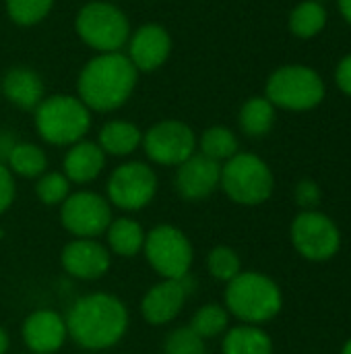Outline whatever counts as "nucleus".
<instances>
[{
	"label": "nucleus",
	"mask_w": 351,
	"mask_h": 354,
	"mask_svg": "<svg viewBox=\"0 0 351 354\" xmlns=\"http://www.w3.org/2000/svg\"><path fill=\"white\" fill-rule=\"evenodd\" d=\"M335 81H337V87L343 93L351 95V54L339 62V66L335 71Z\"/></svg>",
	"instance_id": "obj_34"
},
{
	"label": "nucleus",
	"mask_w": 351,
	"mask_h": 354,
	"mask_svg": "<svg viewBox=\"0 0 351 354\" xmlns=\"http://www.w3.org/2000/svg\"><path fill=\"white\" fill-rule=\"evenodd\" d=\"M35 193L43 205H62L70 195V180L64 172H43L37 180Z\"/></svg>",
	"instance_id": "obj_29"
},
{
	"label": "nucleus",
	"mask_w": 351,
	"mask_h": 354,
	"mask_svg": "<svg viewBox=\"0 0 351 354\" xmlns=\"http://www.w3.org/2000/svg\"><path fill=\"white\" fill-rule=\"evenodd\" d=\"M292 243L302 257L310 261H325L339 251L341 234L329 216L308 209L294 220Z\"/></svg>",
	"instance_id": "obj_11"
},
{
	"label": "nucleus",
	"mask_w": 351,
	"mask_h": 354,
	"mask_svg": "<svg viewBox=\"0 0 351 354\" xmlns=\"http://www.w3.org/2000/svg\"><path fill=\"white\" fill-rule=\"evenodd\" d=\"M137 85V68L120 52L99 54L85 64L79 75V100L97 112L120 108Z\"/></svg>",
	"instance_id": "obj_2"
},
{
	"label": "nucleus",
	"mask_w": 351,
	"mask_h": 354,
	"mask_svg": "<svg viewBox=\"0 0 351 354\" xmlns=\"http://www.w3.org/2000/svg\"><path fill=\"white\" fill-rule=\"evenodd\" d=\"M110 249L120 257H134L139 251H143L145 245V230L139 222L130 218H118L112 220V224L106 230Z\"/></svg>",
	"instance_id": "obj_22"
},
{
	"label": "nucleus",
	"mask_w": 351,
	"mask_h": 354,
	"mask_svg": "<svg viewBox=\"0 0 351 354\" xmlns=\"http://www.w3.org/2000/svg\"><path fill=\"white\" fill-rule=\"evenodd\" d=\"M221 189L240 205L265 203L273 193V174L254 153H236L221 166Z\"/></svg>",
	"instance_id": "obj_5"
},
{
	"label": "nucleus",
	"mask_w": 351,
	"mask_h": 354,
	"mask_svg": "<svg viewBox=\"0 0 351 354\" xmlns=\"http://www.w3.org/2000/svg\"><path fill=\"white\" fill-rule=\"evenodd\" d=\"M317 2H319V0H317Z\"/></svg>",
	"instance_id": "obj_39"
},
{
	"label": "nucleus",
	"mask_w": 351,
	"mask_h": 354,
	"mask_svg": "<svg viewBox=\"0 0 351 354\" xmlns=\"http://www.w3.org/2000/svg\"><path fill=\"white\" fill-rule=\"evenodd\" d=\"M223 354H271L273 342L259 326H238L230 330L221 344Z\"/></svg>",
	"instance_id": "obj_20"
},
{
	"label": "nucleus",
	"mask_w": 351,
	"mask_h": 354,
	"mask_svg": "<svg viewBox=\"0 0 351 354\" xmlns=\"http://www.w3.org/2000/svg\"><path fill=\"white\" fill-rule=\"evenodd\" d=\"M201 153L213 162H228L238 153V139L228 127H211L201 137Z\"/></svg>",
	"instance_id": "obj_26"
},
{
	"label": "nucleus",
	"mask_w": 351,
	"mask_h": 354,
	"mask_svg": "<svg viewBox=\"0 0 351 354\" xmlns=\"http://www.w3.org/2000/svg\"><path fill=\"white\" fill-rule=\"evenodd\" d=\"M64 272L79 280H97L108 274L112 257L110 251L95 239H74L60 255Z\"/></svg>",
	"instance_id": "obj_15"
},
{
	"label": "nucleus",
	"mask_w": 351,
	"mask_h": 354,
	"mask_svg": "<svg viewBox=\"0 0 351 354\" xmlns=\"http://www.w3.org/2000/svg\"><path fill=\"white\" fill-rule=\"evenodd\" d=\"M54 0H6V10L17 25H35L50 12Z\"/></svg>",
	"instance_id": "obj_30"
},
{
	"label": "nucleus",
	"mask_w": 351,
	"mask_h": 354,
	"mask_svg": "<svg viewBox=\"0 0 351 354\" xmlns=\"http://www.w3.org/2000/svg\"><path fill=\"white\" fill-rule=\"evenodd\" d=\"M68 338L66 322L52 309L33 311L23 322V342L31 354H54Z\"/></svg>",
	"instance_id": "obj_16"
},
{
	"label": "nucleus",
	"mask_w": 351,
	"mask_h": 354,
	"mask_svg": "<svg viewBox=\"0 0 351 354\" xmlns=\"http://www.w3.org/2000/svg\"><path fill=\"white\" fill-rule=\"evenodd\" d=\"M14 174L6 164H0V214H4L14 201Z\"/></svg>",
	"instance_id": "obj_33"
},
{
	"label": "nucleus",
	"mask_w": 351,
	"mask_h": 354,
	"mask_svg": "<svg viewBox=\"0 0 351 354\" xmlns=\"http://www.w3.org/2000/svg\"><path fill=\"white\" fill-rule=\"evenodd\" d=\"M296 201L300 207H304V212L314 209L321 201V189L314 180H302L296 187Z\"/></svg>",
	"instance_id": "obj_32"
},
{
	"label": "nucleus",
	"mask_w": 351,
	"mask_h": 354,
	"mask_svg": "<svg viewBox=\"0 0 351 354\" xmlns=\"http://www.w3.org/2000/svg\"><path fill=\"white\" fill-rule=\"evenodd\" d=\"M17 143L19 141L14 139L12 133H8V131L0 133V164H6V160H8V156H10V151L14 149Z\"/></svg>",
	"instance_id": "obj_35"
},
{
	"label": "nucleus",
	"mask_w": 351,
	"mask_h": 354,
	"mask_svg": "<svg viewBox=\"0 0 351 354\" xmlns=\"http://www.w3.org/2000/svg\"><path fill=\"white\" fill-rule=\"evenodd\" d=\"M157 193V176L143 162H126L118 166L108 180V201L124 212H139L153 201Z\"/></svg>",
	"instance_id": "obj_9"
},
{
	"label": "nucleus",
	"mask_w": 351,
	"mask_h": 354,
	"mask_svg": "<svg viewBox=\"0 0 351 354\" xmlns=\"http://www.w3.org/2000/svg\"><path fill=\"white\" fill-rule=\"evenodd\" d=\"M228 324H230V313H228V309H223L221 305L209 303V305L201 307V309L192 315L188 328H190L197 336H201L203 340H209V338H215V336L223 334L225 328H228Z\"/></svg>",
	"instance_id": "obj_27"
},
{
	"label": "nucleus",
	"mask_w": 351,
	"mask_h": 354,
	"mask_svg": "<svg viewBox=\"0 0 351 354\" xmlns=\"http://www.w3.org/2000/svg\"><path fill=\"white\" fill-rule=\"evenodd\" d=\"M143 251L149 266L163 280H180L190 274L194 251L188 236L176 226H155L149 234H145Z\"/></svg>",
	"instance_id": "obj_8"
},
{
	"label": "nucleus",
	"mask_w": 351,
	"mask_h": 354,
	"mask_svg": "<svg viewBox=\"0 0 351 354\" xmlns=\"http://www.w3.org/2000/svg\"><path fill=\"white\" fill-rule=\"evenodd\" d=\"M39 137L52 145H74L91 127L89 108L72 95H52L35 108Z\"/></svg>",
	"instance_id": "obj_4"
},
{
	"label": "nucleus",
	"mask_w": 351,
	"mask_h": 354,
	"mask_svg": "<svg viewBox=\"0 0 351 354\" xmlns=\"http://www.w3.org/2000/svg\"><path fill=\"white\" fill-rule=\"evenodd\" d=\"M163 351L166 354H207V346L190 328H178L168 336Z\"/></svg>",
	"instance_id": "obj_31"
},
{
	"label": "nucleus",
	"mask_w": 351,
	"mask_h": 354,
	"mask_svg": "<svg viewBox=\"0 0 351 354\" xmlns=\"http://www.w3.org/2000/svg\"><path fill=\"white\" fill-rule=\"evenodd\" d=\"M79 37L99 54L120 52L126 44L130 25L126 15L110 2H89L77 15Z\"/></svg>",
	"instance_id": "obj_6"
},
{
	"label": "nucleus",
	"mask_w": 351,
	"mask_h": 354,
	"mask_svg": "<svg viewBox=\"0 0 351 354\" xmlns=\"http://www.w3.org/2000/svg\"><path fill=\"white\" fill-rule=\"evenodd\" d=\"M281 305L283 299L279 286L259 272H240L232 282H228V313L236 315L238 319L250 326L271 322L281 311Z\"/></svg>",
	"instance_id": "obj_3"
},
{
	"label": "nucleus",
	"mask_w": 351,
	"mask_h": 354,
	"mask_svg": "<svg viewBox=\"0 0 351 354\" xmlns=\"http://www.w3.org/2000/svg\"><path fill=\"white\" fill-rule=\"evenodd\" d=\"M192 292L190 276L180 280H161L147 290L141 303V313L151 326H166L178 317L188 295Z\"/></svg>",
	"instance_id": "obj_13"
},
{
	"label": "nucleus",
	"mask_w": 351,
	"mask_h": 354,
	"mask_svg": "<svg viewBox=\"0 0 351 354\" xmlns=\"http://www.w3.org/2000/svg\"><path fill=\"white\" fill-rule=\"evenodd\" d=\"M68 336L87 351H106L118 344L128 330V311L120 299L93 292L72 303L66 317Z\"/></svg>",
	"instance_id": "obj_1"
},
{
	"label": "nucleus",
	"mask_w": 351,
	"mask_h": 354,
	"mask_svg": "<svg viewBox=\"0 0 351 354\" xmlns=\"http://www.w3.org/2000/svg\"><path fill=\"white\" fill-rule=\"evenodd\" d=\"M327 23V12L317 0H304L300 2L290 17V29L298 37H314Z\"/></svg>",
	"instance_id": "obj_25"
},
{
	"label": "nucleus",
	"mask_w": 351,
	"mask_h": 354,
	"mask_svg": "<svg viewBox=\"0 0 351 354\" xmlns=\"http://www.w3.org/2000/svg\"><path fill=\"white\" fill-rule=\"evenodd\" d=\"M325 97V83L317 71L300 64L277 68L267 81V100L285 110H310Z\"/></svg>",
	"instance_id": "obj_7"
},
{
	"label": "nucleus",
	"mask_w": 351,
	"mask_h": 354,
	"mask_svg": "<svg viewBox=\"0 0 351 354\" xmlns=\"http://www.w3.org/2000/svg\"><path fill=\"white\" fill-rule=\"evenodd\" d=\"M219 178H221V164L209 160L203 153H194L178 166L174 185L182 199L201 201L219 187Z\"/></svg>",
	"instance_id": "obj_14"
},
{
	"label": "nucleus",
	"mask_w": 351,
	"mask_h": 354,
	"mask_svg": "<svg viewBox=\"0 0 351 354\" xmlns=\"http://www.w3.org/2000/svg\"><path fill=\"white\" fill-rule=\"evenodd\" d=\"M6 166L12 174L23 178H39L48 168V158L35 143H17L10 151Z\"/></svg>",
	"instance_id": "obj_23"
},
{
	"label": "nucleus",
	"mask_w": 351,
	"mask_h": 354,
	"mask_svg": "<svg viewBox=\"0 0 351 354\" xmlns=\"http://www.w3.org/2000/svg\"><path fill=\"white\" fill-rule=\"evenodd\" d=\"M4 97L23 108V110H33L41 104L43 100V81L37 73L29 71V68H23V66H17V68H10L6 75H4V81L0 85Z\"/></svg>",
	"instance_id": "obj_19"
},
{
	"label": "nucleus",
	"mask_w": 351,
	"mask_h": 354,
	"mask_svg": "<svg viewBox=\"0 0 351 354\" xmlns=\"http://www.w3.org/2000/svg\"><path fill=\"white\" fill-rule=\"evenodd\" d=\"M343 354H351V342L345 344V348H343Z\"/></svg>",
	"instance_id": "obj_38"
},
{
	"label": "nucleus",
	"mask_w": 351,
	"mask_h": 354,
	"mask_svg": "<svg viewBox=\"0 0 351 354\" xmlns=\"http://www.w3.org/2000/svg\"><path fill=\"white\" fill-rule=\"evenodd\" d=\"M143 141L141 131L126 120H112L99 131V147L110 156H128Z\"/></svg>",
	"instance_id": "obj_21"
},
{
	"label": "nucleus",
	"mask_w": 351,
	"mask_h": 354,
	"mask_svg": "<svg viewBox=\"0 0 351 354\" xmlns=\"http://www.w3.org/2000/svg\"><path fill=\"white\" fill-rule=\"evenodd\" d=\"M8 351V334L0 328V354H6Z\"/></svg>",
	"instance_id": "obj_37"
},
{
	"label": "nucleus",
	"mask_w": 351,
	"mask_h": 354,
	"mask_svg": "<svg viewBox=\"0 0 351 354\" xmlns=\"http://www.w3.org/2000/svg\"><path fill=\"white\" fill-rule=\"evenodd\" d=\"M112 205L97 193H70L60 207L62 226L77 239H97L112 224Z\"/></svg>",
	"instance_id": "obj_10"
},
{
	"label": "nucleus",
	"mask_w": 351,
	"mask_h": 354,
	"mask_svg": "<svg viewBox=\"0 0 351 354\" xmlns=\"http://www.w3.org/2000/svg\"><path fill=\"white\" fill-rule=\"evenodd\" d=\"M207 270L215 280L232 282L242 272V266H240V257L234 249L215 247L207 255Z\"/></svg>",
	"instance_id": "obj_28"
},
{
	"label": "nucleus",
	"mask_w": 351,
	"mask_h": 354,
	"mask_svg": "<svg viewBox=\"0 0 351 354\" xmlns=\"http://www.w3.org/2000/svg\"><path fill=\"white\" fill-rule=\"evenodd\" d=\"M143 147L151 162L159 166H180L197 149L194 131L180 120H163L143 135Z\"/></svg>",
	"instance_id": "obj_12"
},
{
	"label": "nucleus",
	"mask_w": 351,
	"mask_h": 354,
	"mask_svg": "<svg viewBox=\"0 0 351 354\" xmlns=\"http://www.w3.org/2000/svg\"><path fill=\"white\" fill-rule=\"evenodd\" d=\"M275 122V108L267 97H250L240 110V127L250 137H263Z\"/></svg>",
	"instance_id": "obj_24"
},
{
	"label": "nucleus",
	"mask_w": 351,
	"mask_h": 354,
	"mask_svg": "<svg viewBox=\"0 0 351 354\" xmlns=\"http://www.w3.org/2000/svg\"><path fill=\"white\" fill-rule=\"evenodd\" d=\"M172 50L170 33L155 23L139 27L128 46V58L137 71H155L159 68Z\"/></svg>",
	"instance_id": "obj_17"
},
{
	"label": "nucleus",
	"mask_w": 351,
	"mask_h": 354,
	"mask_svg": "<svg viewBox=\"0 0 351 354\" xmlns=\"http://www.w3.org/2000/svg\"><path fill=\"white\" fill-rule=\"evenodd\" d=\"M339 10L345 17V21L351 25V0H339Z\"/></svg>",
	"instance_id": "obj_36"
},
{
	"label": "nucleus",
	"mask_w": 351,
	"mask_h": 354,
	"mask_svg": "<svg viewBox=\"0 0 351 354\" xmlns=\"http://www.w3.org/2000/svg\"><path fill=\"white\" fill-rule=\"evenodd\" d=\"M106 166L103 149L93 141H77L64 156V176L70 183L85 185L99 176Z\"/></svg>",
	"instance_id": "obj_18"
}]
</instances>
